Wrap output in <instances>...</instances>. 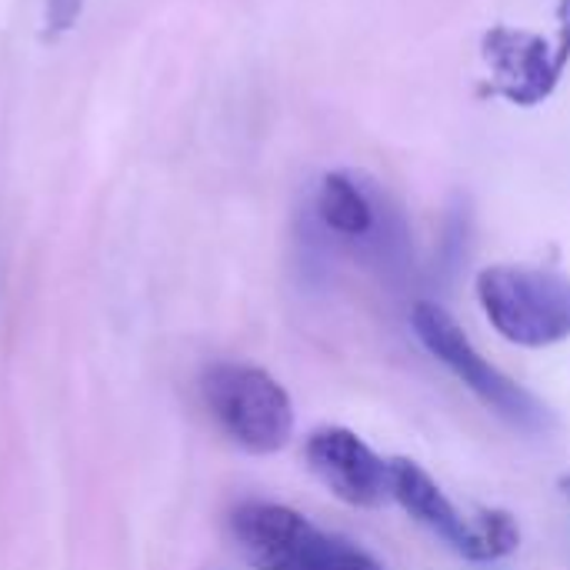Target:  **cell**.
<instances>
[{
    "label": "cell",
    "mask_w": 570,
    "mask_h": 570,
    "mask_svg": "<svg viewBox=\"0 0 570 570\" xmlns=\"http://www.w3.org/2000/svg\"><path fill=\"white\" fill-rule=\"evenodd\" d=\"M200 397L217 428L247 454H277L294 434L291 394L264 367L217 361L200 374Z\"/></svg>",
    "instance_id": "277c9868"
},
{
    "label": "cell",
    "mask_w": 570,
    "mask_h": 570,
    "mask_svg": "<svg viewBox=\"0 0 570 570\" xmlns=\"http://www.w3.org/2000/svg\"><path fill=\"white\" fill-rule=\"evenodd\" d=\"M478 301L491 327L518 347H551L570 337L568 274L494 264L478 274Z\"/></svg>",
    "instance_id": "3957f363"
},
{
    "label": "cell",
    "mask_w": 570,
    "mask_h": 570,
    "mask_svg": "<svg viewBox=\"0 0 570 570\" xmlns=\"http://www.w3.org/2000/svg\"><path fill=\"white\" fill-rule=\"evenodd\" d=\"M391 498L421 528H428L434 538H441L451 551H458L468 561H481L484 564L481 534H478V514L464 518L454 508V501L441 491V484L417 461H407V458H394L391 461Z\"/></svg>",
    "instance_id": "52a82bcc"
},
{
    "label": "cell",
    "mask_w": 570,
    "mask_h": 570,
    "mask_svg": "<svg viewBox=\"0 0 570 570\" xmlns=\"http://www.w3.org/2000/svg\"><path fill=\"white\" fill-rule=\"evenodd\" d=\"M558 20H561V27H558V60H561V67L568 70V63H570V0H561V7H558Z\"/></svg>",
    "instance_id": "30bf717a"
},
{
    "label": "cell",
    "mask_w": 570,
    "mask_h": 570,
    "mask_svg": "<svg viewBox=\"0 0 570 570\" xmlns=\"http://www.w3.org/2000/svg\"><path fill=\"white\" fill-rule=\"evenodd\" d=\"M317 217L344 237H364L374 230V204L351 174H327L317 190Z\"/></svg>",
    "instance_id": "ba28073f"
},
{
    "label": "cell",
    "mask_w": 570,
    "mask_h": 570,
    "mask_svg": "<svg viewBox=\"0 0 570 570\" xmlns=\"http://www.w3.org/2000/svg\"><path fill=\"white\" fill-rule=\"evenodd\" d=\"M484 60L491 63L498 80L494 94L521 107L548 100L564 77L558 50H551L544 37L518 27H491L484 33Z\"/></svg>",
    "instance_id": "8992f818"
},
{
    "label": "cell",
    "mask_w": 570,
    "mask_h": 570,
    "mask_svg": "<svg viewBox=\"0 0 570 570\" xmlns=\"http://www.w3.org/2000/svg\"><path fill=\"white\" fill-rule=\"evenodd\" d=\"M230 538L254 570H384L354 541L327 534L274 501L237 504L230 511Z\"/></svg>",
    "instance_id": "6da1fadb"
},
{
    "label": "cell",
    "mask_w": 570,
    "mask_h": 570,
    "mask_svg": "<svg viewBox=\"0 0 570 570\" xmlns=\"http://www.w3.org/2000/svg\"><path fill=\"white\" fill-rule=\"evenodd\" d=\"M304 458L314 478L351 508H381L391 501V461L377 458L347 428H317Z\"/></svg>",
    "instance_id": "5b68a950"
},
{
    "label": "cell",
    "mask_w": 570,
    "mask_h": 570,
    "mask_svg": "<svg viewBox=\"0 0 570 570\" xmlns=\"http://www.w3.org/2000/svg\"><path fill=\"white\" fill-rule=\"evenodd\" d=\"M83 10V0H47V33L60 37L67 33Z\"/></svg>",
    "instance_id": "9c48e42d"
},
{
    "label": "cell",
    "mask_w": 570,
    "mask_h": 570,
    "mask_svg": "<svg viewBox=\"0 0 570 570\" xmlns=\"http://www.w3.org/2000/svg\"><path fill=\"white\" fill-rule=\"evenodd\" d=\"M411 327L424 344V351L438 357L501 421H508L524 434H548L554 428L551 407L538 394L521 387L514 377H508L501 367H494L441 304L417 301L411 311Z\"/></svg>",
    "instance_id": "7a4b0ae2"
},
{
    "label": "cell",
    "mask_w": 570,
    "mask_h": 570,
    "mask_svg": "<svg viewBox=\"0 0 570 570\" xmlns=\"http://www.w3.org/2000/svg\"><path fill=\"white\" fill-rule=\"evenodd\" d=\"M561 494L570 501V478H561Z\"/></svg>",
    "instance_id": "8fae6325"
}]
</instances>
